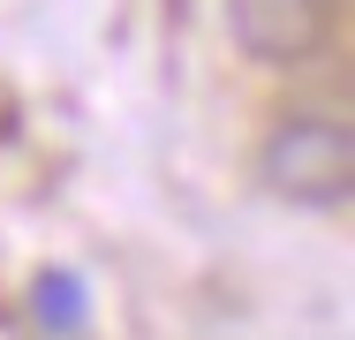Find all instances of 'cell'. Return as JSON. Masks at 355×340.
<instances>
[{
    "label": "cell",
    "instance_id": "3",
    "mask_svg": "<svg viewBox=\"0 0 355 340\" xmlns=\"http://www.w3.org/2000/svg\"><path fill=\"white\" fill-rule=\"evenodd\" d=\"M31 318L46 325V333H83L91 325V287H83V272H38L31 280Z\"/></svg>",
    "mask_w": 355,
    "mask_h": 340
},
{
    "label": "cell",
    "instance_id": "2",
    "mask_svg": "<svg viewBox=\"0 0 355 340\" xmlns=\"http://www.w3.org/2000/svg\"><path fill=\"white\" fill-rule=\"evenodd\" d=\"M227 31L250 61L295 68L310 61L333 31V0H227Z\"/></svg>",
    "mask_w": 355,
    "mask_h": 340
},
{
    "label": "cell",
    "instance_id": "1",
    "mask_svg": "<svg viewBox=\"0 0 355 340\" xmlns=\"http://www.w3.org/2000/svg\"><path fill=\"white\" fill-rule=\"evenodd\" d=\"M265 189L280 204L302 212H340L355 197V136L340 114H287L265 136V159H257Z\"/></svg>",
    "mask_w": 355,
    "mask_h": 340
}]
</instances>
